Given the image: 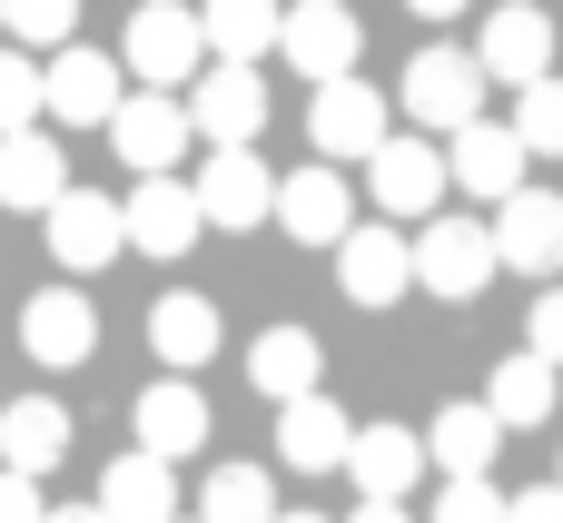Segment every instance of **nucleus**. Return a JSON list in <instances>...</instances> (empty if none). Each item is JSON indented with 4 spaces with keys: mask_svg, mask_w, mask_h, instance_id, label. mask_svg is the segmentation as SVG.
<instances>
[{
    "mask_svg": "<svg viewBox=\"0 0 563 523\" xmlns=\"http://www.w3.org/2000/svg\"><path fill=\"white\" fill-rule=\"evenodd\" d=\"M129 415H139V455H158V465H188V455L208 445V396H198L188 376H158Z\"/></svg>",
    "mask_w": 563,
    "mask_h": 523,
    "instance_id": "20",
    "label": "nucleus"
},
{
    "mask_svg": "<svg viewBox=\"0 0 563 523\" xmlns=\"http://www.w3.org/2000/svg\"><path fill=\"white\" fill-rule=\"evenodd\" d=\"M475 89H485V59H475V49H416V59H406V119H426V129H445V138L485 119Z\"/></svg>",
    "mask_w": 563,
    "mask_h": 523,
    "instance_id": "5",
    "label": "nucleus"
},
{
    "mask_svg": "<svg viewBox=\"0 0 563 523\" xmlns=\"http://www.w3.org/2000/svg\"><path fill=\"white\" fill-rule=\"evenodd\" d=\"M198 237H208V208H198L188 178H139L129 188V247L139 257H188Z\"/></svg>",
    "mask_w": 563,
    "mask_h": 523,
    "instance_id": "13",
    "label": "nucleus"
},
{
    "mask_svg": "<svg viewBox=\"0 0 563 523\" xmlns=\"http://www.w3.org/2000/svg\"><path fill=\"white\" fill-rule=\"evenodd\" d=\"M515 514V494H495V485H435V523H505Z\"/></svg>",
    "mask_w": 563,
    "mask_h": 523,
    "instance_id": "34",
    "label": "nucleus"
},
{
    "mask_svg": "<svg viewBox=\"0 0 563 523\" xmlns=\"http://www.w3.org/2000/svg\"><path fill=\"white\" fill-rule=\"evenodd\" d=\"M426 435H406V425H356V455H346V485L366 494V504H406V485H426Z\"/></svg>",
    "mask_w": 563,
    "mask_h": 523,
    "instance_id": "21",
    "label": "nucleus"
},
{
    "mask_svg": "<svg viewBox=\"0 0 563 523\" xmlns=\"http://www.w3.org/2000/svg\"><path fill=\"white\" fill-rule=\"evenodd\" d=\"M188 523H198V514H188Z\"/></svg>",
    "mask_w": 563,
    "mask_h": 523,
    "instance_id": "44",
    "label": "nucleus"
},
{
    "mask_svg": "<svg viewBox=\"0 0 563 523\" xmlns=\"http://www.w3.org/2000/svg\"><path fill=\"white\" fill-rule=\"evenodd\" d=\"M554 485H563V465H554Z\"/></svg>",
    "mask_w": 563,
    "mask_h": 523,
    "instance_id": "43",
    "label": "nucleus"
},
{
    "mask_svg": "<svg viewBox=\"0 0 563 523\" xmlns=\"http://www.w3.org/2000/svg\"><path fill=\"white\" fill-rule=\"evenodd\" d=\"M129 79L139 89H198V69H208V30H198V10H178V0H148V10H129Z\"/></svg>",
    "mask_w": 563,
    "mask_h": 523,
    "instance_id": "1",
    "label": "nucleus"
},
{
    "mask_svg": "<svg viewBox=\"0 0 563 523\" xmlns=\"http://www.w3.org/2000/svg\"><path fill=\"white\" fill-rule=\"evenodd\" d=\"M505 257H495V227L485 218H426V237H416V287L426 297H485V277H495Z\"/></svg>",
    "mask_w": 563,
    "mask_h": 523,
    "instance_id": "2",
    "label": "nucleus"
},
{
    "mask_svg": "<svg viewBox=\"0 0 563 523\" xmlns=\"http://www.w3.org/2000/svg\"><path fill=\"white\" fill-rule=\"evenodd\" d=\"M525 356H544V366L563 376V287L534 297V316H525Z\"/></svg>",
    "mask_w": 563,
    "mask_h": 523,
    "instance_id": "35",
    "label": "nucleus"
},
{
    "mask_svg": "<svg viewBox=\"0 0 563 523\" xmlns=\"http://www.w3.org/2000/svg\"><path fill=\"white\" fill-rule=\"evenodd\" d=\"M485 405L505 415V435H515V425H544V415H554V366H544V356H505L495 386H485Z\"/></svg>",
    "mask_w": 563,
    "mask_h": 523,
    "instance_id": "30",
    "label": "nucleus"
},
{
    "mask_svg": "<svg viewBox=\"0 0 563 523\" xmlns=\"http://www.w3.org/2000/svg\"><path fill=\"white\" fill-rule=\"evenodd\" d=\"M69 30H79V0H10V49H69Z\"/></svg>",
    "mask_w": 563,
    "mask_h": 523,
    "instance_id": "33",
    "label": "nucleus"
},
{
    "mask_svg": "<svg viewBox=\"0 0 563 523\" xmlns=\"http://www.w3.org/2000/svg\"><path fill=\"white\" fill-rule=\"evenodd\" d=\"M20 346H30L40 366H89V346H99V307H89L79 287H40V297L20 307Z\"/></svg>",
    "mask_w": 563,
    "mask_h": 523,
    "instance_id": "19",
    "label": "nucleus"
},
{
    "mask_svg": "<svg viewBox=\"0 0 563 523\" xmlns=\"http://www.w3.org/2000/svg\"><path fill=\"white\" fill-rule=\"evenodd\" d=\"M366 188H376L386 218H435V198L455 188V168H445V148H426V138H386V148L366 158Z\"/></svg>",
    "mask_w": 563,
    "mask_h": 523,
    "instance_id": "12",
    "label": "nucleus"
},
{
    "mask_svg": "<svg viewBox=\"0 0 563 523\" xmlns=\"http://www.w3.org/2000/svg\"><path fill=\"white\" fill-rule=\"evenodd\" d=\"M277 49L307 69V89H327V79H356L366 30H356V10H346V0H287V40H277Z\"/></svg>",
    "mask_w": 563,
    "mask_h": 523,
    "instance_id": "8",
    "label": "nucleus"
},
{
    "mask_svg": "<svg viewBox=\"0 0 563 523\" xmlns=\"http://www.w3.org/2000/svg\"><path fill=\"white\" fill-rule=\"evenodd\" d=\"M495 257L505 267H525V277H563V198L554 188H525V198H505L495 208Z\"/></svg>",
    "mask_w": 563,
    "mask_h": 523,
    "instance_id": "14",
    "label": "nucleus"
},
{
    "mask_svg": "<svg viewBox=\"0 0 563 523\" xmlns=\"http://www.w3.org/2000/svg\"><path fill=\"white\" fill-rule=\"evenodd\" d=\"M49 523H109L99 504H49Z\"/></svg>",
    "mask_w": 563,
    "mask_h": 523,
    "instance_id": "40",
    "label": "nucleus"
},
{
    "mask_svg": "<svg viewBox=\"0 0 563 523\" xmlns=\"http://www.w3.org/2000/svg\"><path fill=\"white\" fill-rule=\"evenodd\" d=\"M346 455H356L346 405H327V396L277 405V465H297V475H346Z\"/></svg>",
    "mask_w": 563,
    "mask_h": 523,
    "instance_id": "23",
    "label": "nucleus"
},
{
    "mask_svg": "<svg viewBox=\"0 0 563 523\" xmlns=\"http://www.w3.org/2000/svg\"><path fill=\"white\" fill-rule=\"evenodd\" d=\"M277 523H327V514H277Z\"/></svg>",
    "mask_w": 563,
    "mask_h": 523,
    "instance_id": "41",
    "label": "nucleus"
},
{
    "mask_svg": "<svg viewBox=\"0 0 563 523\" xmlns=\"http://www.w3.org/2000/svg\"><path fill=\"white\" fill-rule=\"evenodd\" d=\"M49 257L69 277H99L109 257H129V198H99V188H69L49 208Z\"/></svg>",
    "mask_w": 563,
    "mask_h": 523,
    "instance_id": "7",
    "label": "nucleus"
},
{
    "mask_svg": "<svg viewBox=\"0 0 563 523\" xmlns=\"http://www.w3.org/2000/svg\"><path fill=\"white\" fill-rule=\"evenodd\" d=\"M346 523H406V504H356Z\"/></svg>",
    "mask_w": 563,
    "mask_h": 523,
    "instance_id": "39",
    "label": "nucleus"
},
{
    "mask_svg": "<svg viewBox=\"0 0 563 523\" xmlns=\"http://www.w3.org/2000/svg\"><path fill=\"white\" fill-rule=\"evenodd\" d=\"M40 109H49V59H30V49L0 40V138L40 129Z\"/></svg>",
    "mask_w": 563,
    "mask_h": 523,
    "instance_id": "31",
    "label": "nucleus"
},
{
    "mask_svg": "<svg viewBox=\"0 0 563 523\" xmlns=\"http://www.w3.org/2000/svg\"><path fill=\"white\" fill-rule=\"evenodd\" d=\"M307 138H317V158L336 168V158H376L396 129H386V89H366V79H327L317 99H307Z\"/></svg>",
    "mask_w": 563,
    "mask_h": 523,
    "instance_id": "6",
    "label": "nucleus"
},
{
    "mask_svg": "<svg viewBox=\"0 0 563 523\" xmlns=\"http://www.w3.org/2000/svg\"><path fill=\"white\" fill-rule=\"evenodd\" d=\"M188 119H198L208 148H257V129H267V79H257V69H208V79L188 89Z\"/></svg>",
    "mask_w": 563,
    "mask_h": 523,
    "instance_id": "15",
    "label": "nucleus"
},
{
    "mask_svg": "<svg viewBox=\"0 0 563 523\" xmlns=\"http://www.w3.org/2000/svg\"><path fill=\"white\" fill-rule=\"evenodd\" d=\"M198 30H208V59L218 69H257L287 40V10L277 0H198Z\"/></svg>",
    "mask_w": 563,
    "mask_h": 523,
    "instance_id": "24",
    "label": "nucleus"
},
{
    "mask_svg": "<svg viewBox=\"0 0 563 523\" xmlns=\"http://www.w3.org/2000/svg\"><path fill=\"white\" fill-rule=\"evenodd\" d=\"M0 40H10V0H0Z\"/></svg>",
    "mask_w": 563,
    "mask_h": 523,
    "instance_id": "42",
    "label": "nucleus"
},
{
    "mask_svg": "<svg viewBox=\"0 0 563 523\" xmlns=\"http://www.w3.org/2000/svg\"><path fill=\"white\" fill-rule=\"evenodd\" d=\"M188 138H198V119H188V99H168V89H129V109L109 119V148H119L139 178H178Z\"/></svg>",
    "mask_w": 563,
    "mask_h": 523,
    "instance_id": "4",
    "label": "nucleus"
},
{
    "mask_svg": "<svg viewBox=\"0 0 563 523\" xmlns=\"http://www.w3.org/2000/svg\"><path fill=\"white\" fill-rule=\"evenodd\" d=\"M336 287H346L356 307H396V297L416 287V247H406L396 227H356V237L336 247Z\"/></svg>",
    "mask_w": 563,
    "mask_h": 523,
    "instance_id": "22",
    "label": "nucleus"
},
{
    "mask_svg": "<svg viewBox=\"0 0 563 523\" xmlns=\"http://www.w3.org/2000/svg\"><path fill=\"white\" fill-rule=\"evenodd\" d=\"M277 227L297 237V247H346L356 237V198H346V178L317 158V168H287L277 178Z\"/></svg>",
    "mask_w": 563,
    "mask_h": 523,
    "instance_id": "10",
    "label": "nucleus"
},
{
    "mask_svg": "<svg viewBox=\"0 0 563 523\" xmlns=\"http://www.w3.org/2000/svg\"><path fill=\"white\" fill-rule=\"evenodd\" d=\"M505 523H563V485H525V494H515V514Z\"/></svg>",
    "mask_w": 563,
    "mask_h": 523,
    "instance_id": "37",
    "label": "nucleus"
},
{
    "mask_svg": "<svg viewBox=\"0 0 563 523\" xmlns=\"http://www.w3.org/2000/svg\"><path fill=\"white\" fill-rule=\"evenodd\" d=\"M99 514H109V523H188V514H178V465H158V455H119V465L99 475Z\"/></svg>",
    "mask_w": 563,
    "mask_h": 523,
    "instance_id": "25",
    "label": "nucleus"
},
{
    "mask_svg": "<svg viewBox=\"0 0 563 523\" xmlns=\"http://www.w3.org/2000/svg\"><path fill=\"white\" fill-rule=\"evenodd\" d=\"M59 455H69V405H49V396H10V405H0V465L40 485Z\"/></svg>",
    "mask_w": 563,
    "mask_h": 523,
    "instance_id": "26",
    "label": "nucleus"
},
{
    "mask_svg": "<svg viewBox=\"0 0 563 523\" xmlns=\"http://www.w3.org/2000/svg\"><path fill=\"white\" fill-rule=\"evenodd\" d=\"M525 158H534V148H525L515 129H495V119H475V129H455V138H445L455 188H465V198H495V208H505V198H525Z\"/></svg>",
    "mask_w": 563,
    "mask_h": 523,
    "instance_id": "16",
    "label": "nucleus"
},
{
    "mask_svg": "<svg viewBox=\"0 0 563 523\" xmlns=\"http://www.w3.org/2000/svg\"><path fill=\"white\" fill-rule=\"evenodd\" d=\"M0 523H49L40 485H30V475H10V465H0Z\"/></svg>",
    "mask_w": 563,
    "mask_h": 523,
    "instance_id": "36",
    "label": "nucleus"
},
{
    "mask_svg": "<svg viewBox=\"0 0 563 523\" xmlns=\"http://www.w3.org/2000/svg\"><path fill=\"white\" fill-rule=\"evenodd\" d=\"M247 386H257L267 405L327 396V346H317V326H267V336L247 346Z\"/></svg>",
    "mask_w": 563,
    "mask_h": 523,
    "instance_id": "18",
    "label": "nucleus"
},
{
    "mask_svg": "<svg viewBox=\"0 0 563 523\" xmlns=\"http://www.w3.org/2000/svg\"><path fill=\"white\" fill-rule=\"evenodd\" d=\"M148 346H158V366H168V376L208 366V356H218V307H208V297H188V287H178V297H158V307H148Z\"/></svg>",
    "mask_w": 563,
    "mask_h": 523,
    "instance_id": "28",
    "label": "nucleus"
},
{
    "mask_svg": "<svg viewBox=\"0 0 563 523\" xmlns=\"http://www.w3.org/2000/svg\"><path fill=\"white\" fill-rule=\"evenodd\" d=\"M475 59H485V79H505V89H534V79H554V10H534V0H505V10H485V40H475Z\"/></svg>",
    "mask_w": 563,
    "mask_h": 523,
    "instance_id": "9",
    "label": "nucleus"
},
{
    "mask_svg": "<svg viewBox=\"0 0 563 523\" xmlns=\"http://www.w3.org/2000/svg\"><path fill=\"white\" fill-rule=\"evenodd\" d=\"M515 138H525L534 158H563V79H534V89H515Z\"/></svg>",
    "mask_w": 563,
    "mask_h": 523,
    "instance_id": "32",
    "label": "nucleus"
},
{
    "mask_svg": "<svg viewBox=\"0 0 563 523\" xmlns=\"http://www.w3.org/2000/svg\"><path fill=\"white\" fill-rule=\"evenodd\" d=\"M188 188H198L208 227H257V218H277V178H267V158H257V148H218Z\"/></svg>",
    "mask_w": 563,
    "mask_h": 523,
    "instance_id": "17",
    "label": "nucleus"
},
{
    "mask_svg": "<svg viewBox=\"0 0 563 523\" xmlns=\"http://www.w3.org/2000/svg\"><path fill=\"white\" fill-rule=\"evenodd\" d=\"M426 455H435V475H445V485H485V475H495V455H505V415H495L485 396H455V405H435Z\"/></svg>",
    "mask_w": 563,
    "mask_h": 523,
    "instance_id": "11",
    "label": "nucleus"
},
{
    "mask_svg": "<svg viewBox=\"0 0 563 523\" xmlns=\"http://www.w3.org/2000/svg\"><path fill=\"white\" fill-rule=\"evenodd\" d=\"M277 475L267 465H218L208 485H198V523H277Z\"/></svg>",
    "mask_w": 563,
    "mask_h": 523,
    "instance_id": "29",
    "label": "nucleus"
},
{
    "mask_svg": "<svg viewBox=\"0 0 563 523\" xmlns=\"http://www.w3.org/2000/svg\"><path fill=\"white\" fill-rule=\"evenodd\" d=\"M119 109H129V59L69 40V49L49 59V119H59V129H109Z\"/></svg>",
    "mask_w": 563,
    "mask_h": 523,
    "instance_id": "3",
    "label": "nucleus"
},
{
    "mask_svg": "<svg viewBox=\"0 0 563 523\" xmlns=\"http://www.w3.org/2000/svg\"><path fill=\"white\" fill-rule=\"evenodd\" d=\"M416 20H455V10H475V0H406Z\"/></svg>",
    "mask_w": 563,
    "mask_h": 523,
    "instance_id": "38",
    "label": "nucleus"
},
{
    "mask_svg": "<svg viewBox=\"0 0 563 523\" xmlns=\"http://www.w3.org/2000/svg\"><path fill=\"white\" fill-rule=\"evenodd\" d=\"M69 198V158H59V138H40V129H20V138H0V208H59Z\"/></svg>",
    "mask_w": 563,
    "mask_h": 523,
    "instance_id": "27",
    "label": "nucleus"
}]
</instances>
